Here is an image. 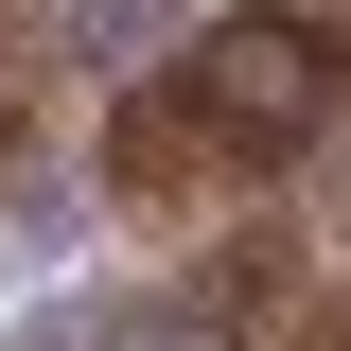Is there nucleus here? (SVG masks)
<instances>
[{
	"mask_svg": "<svg viewBox=\"0 0 351 351\" xmlns=\"http://www.w3.org/2000/svg\"><path fill=\"white\" fill-rule=\"evenodd\" d=\"M334 71H351V36H228V53H193V88L158 106V141L123 123V193H176L211 123H228V158H281V141L334 106Z\"/></svg>",
	"mask_w": 351,
	"mask_h": 351,
	"instance_id": "1",
	"label": "nucleus"
}]
</instances>
